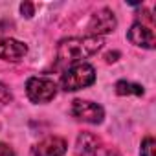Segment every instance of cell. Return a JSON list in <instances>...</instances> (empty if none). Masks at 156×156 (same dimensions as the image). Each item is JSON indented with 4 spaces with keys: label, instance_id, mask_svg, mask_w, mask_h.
<instances>
[{
    "label": "cell",
    "instance_id": "1",
    "mask_svg": "<svg viewBox=\"0 0 156 156\" xmlns=\"http://www.w3.org/2000/svg\"><path fill=\"white\" fill-rule=\"evenodd\" d=\"M103 44H105L103 39L101 37H94V35L66 39L57 48V59H59V62L72 64V62H77L81 59H87V57L94 55Z\"/></svg>",
    "mask_w": 156,
    "mask_h": 156
},
{
    "label": "cell",
    "instance_id": "2",
    "mask_svg": "<svg viewBox=\"0 0 156 156\" xmlns=\"http://www.w3.org/2000/svg\"><path fill=\"white\" fill-rule=\"evenodd\" d=\"M96 81V70L92 64L87 62H79V64H73L72 68H68L62 77H61V87L66 92H75L79 88L90 87Z\"/></svg>",
    "mask_w": 156,
    "mask_h": 156
},
{
    "label": "cell",
    "instance_id": "3",
    "mask_svg": "<svg viewBox=\"0 0 156 156\" xmlns=\"http://www.w3.org/2000/svg\"><path fill=\"white\" fill-rule=\"evenodd\" d=\"M77 151L83 156H119L116 149L108 147L92 132H81L77 138Z\"/></svg>",
    "mask_w": 156,
    "mask_h": 156
},
{
    "label": "cell",
    "instance_id": "4",
    "mask_svg": "<svg viewBox=\"0 0 156 156\" xmlns=\"http://www.w3.org/2000/svg\"><path fill=\"white\" fill-rule=\"evenodd\" d=\"M26 94L33 103H48L55 98L57 87L51 79H46V77H31L26 83Z\"/></svg>",
    "mask_w": 156,
    "mask_h": 156
},
{
    "label": "cell",
    "instance_id": "5",
    "mask_svg": "<svg viewBox=\"0 0 156 156\" xmlns=\"http://www.w3.org/2000/svg\"><path fill=\"white\" fill-rule=\"evenodd\" d=\"M72 114L81 119L85 123H92V125H98L103 121V108L98 105V103H92V101H83V99H75L73 105H72Z\"/></svg>",
    "mask_w": 156,
    "mask_h": 156
},
{
    "label": "cell",
    "instance_id": "6",
    "mask_svg": "<svg viewBox=\"0 0 156 156\" xmlns=\"http://www.w3.org/2000/svg\"><path fill=\"white\" fill-rule=\"evenodd\" d=\"M152 28H154V24H145V22L138 20V22L132 24L127 37H129V41L132 44L152 50L154 48V31H152Z\"/></svg>",
    "mask_w": 156,
    "mask_h": 156
},
{
    "label": "cell",
    "instance_id": "7",
    "mask_svg": "<svg viewBox=\"0 0 156 156\" xmlns=\"http://www.w3.org/2000/svg\"><path fill=\"white\" fill-rule=\"evenodd\" d=\"M116 17L110 9H101L98 11L96 15H92L90 22H88V31L94 35V37H99V35H105V33H110L114 31L116 28Z\"/></svg>",
    "mask_w": 156,
    "mask_h": 156
},
{
    "label": "cell",
    "instance_id": "8",
    "mask_svg": "<svg viewBox=\"0 0 156 156\" xmlns=\"http://www.w3.org/2000/svg\"><path fill=\"white\" fill-rule=\"evenodd\" d=\"M66 141L59 136H50L44 138L42 141H39L33 147V154L35 156H64L66 154Z\"/></svg>",
    "mask_w": 156,
    "mask_h": 156
},
{
    "label": "cell",
    "instance_id": "9",
    "mask_svg": "<svg viewBox=\"0 0 156 156\" xmlns=\"http://www.w3.org/2000/svg\"><path fill=\"white\" fill-rule=\"evenodd\" d=\"M26 51H28V46L20 41H15V39L0 41V59H4V61L17 62L26 55Z\"/></svg>",
    "mask_w": 156,
    "mask_h": 156
},
{
    "label": "cell",
    "instance_id": "10",
    "mask_svg": "<svg viewBox=\"0 0 156 156\" xmlns=\"http://www.w3.org/2000/svg\"><path fill=\"white\" fill-rule=\"evenodd\" d=\"M116 94L118 96H141L143 94V87L141 85H134V83H129V81H118L116 83Z\"/></svg>",
    "mask_w": 156,
    "mask_h": 156
},
{
    "label": "cell",
    "instance_id": "11",
    "mask_svg": "<svg viewBox=\"0 0 156 156\" xmlns=\"http://www.w3.org/2000/svg\"><path fill=\"white\" fill-rule=\"evenodd\" d=\"M154 149H156L154 138L152 136H147L141 141V156H154Z\"/></svg>",
    "mask_w": 156,
    "mask_h": 156
},
{
    "label": "cell",
    "instance_id": "12",
    "mask_svg": "<svg viewBox=\"0 0 156 156\" xmlns=\"http://www.w3.org/2000/svg\"><path fill=\"white\" fill-rule=\"evenodd\" d=\"M11 92H9V88L6 87V85H2L0 83V103L2 105H6V103H11Z\"/></svg>",
    "mask_w": 156,
    "mask_h": 156
},
{
    "label": "cell",
    "instance_id": "13",
    "mask_svg": "<svg viewBox=\"0 0 156 156\" xmlns=\"http://www.w3.org/2000/svg\"><path fill=\"white\" fill-rule=\"evenodd\" d=\"M0 156H15V152H13V149L9 145L0 141Z\"/></svg>",
    "mask_w": 156,
    "mask_h": 156
},
{
    "label": "cell",
    "instance_id": "14",
    "mask_svg": "<svg viewBox=\"0 0 156 156\" xmlns=\"http://www.w3.org/2000/svg\"><path fill=\"white\" fill-rule=\"evenodd\" d=\"M33 9H35V6L30 4V2H24V4L20 6V11H22L26 17H31V15H33Z\"/></svg>",
    "mask_w": 156,
    "mask_h": 156
},
{
    "label": "cell",
    "instance_id": "15",
    "mask_svg": "<svg viewBox=\"0 0 156 156\" xmlns=\"http://www.w3.org/2000/svg\"><path fill=\"white\" fill-rule=\"evenodd\" d=\"M116 57H118V53H116V51H114V53H107V61H108V62L116 61Z\"/></svg>",
    "mask_w": 156,
    "mask_h": 156
}]
</instances>
